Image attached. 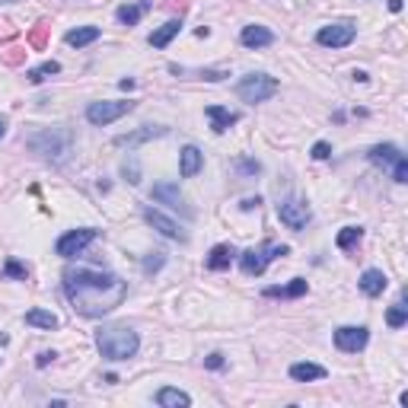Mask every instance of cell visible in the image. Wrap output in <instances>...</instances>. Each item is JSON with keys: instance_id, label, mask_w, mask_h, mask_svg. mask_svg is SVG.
Here are the masks:
<instances>
[{"instance_id": "4dcf8cb0", "label": "cell", "mask_w": 408, "mask_h": 408, "mask_svg": "<svg viewBox=\"0 0 408 408\" xmlns=\"http://www.w3.org/2000/svg\"><path fill=\"white\" fill-rule=\"evenodd\" d=\"M3 278H19V281H26V278H29V268H26V265H19L17 259H7V265H3Z\"/></svg>"}, {"instance_id": "d6986e66", "label": "cell", "mask_w": 408, "mask_h": 408, "mask_svg": "<svg viewBox=\"0 0 408 408\" xmlns=\"http://www.w3.org/2000/svg\"><path fill=\"white\" fill-rule=\"evenodd\" d=\"M179 32H182V19H169V23H163L160 29L150 32V45H153V48H166Z\"/></svg>"}, {"instance_id": "2e32d148", "label": "cell", "mask_w": 408, "mask_h": 408, "mask_svg": "<svg viewBox=\"0 0 408 408\" xmlns=\"http://www.w3.org/2000/svg\"><path fill=\"white\" fill-rule=\"evenodd\" d=\"M239 42L246 45V48H268L271 42H275V32L265 26H243V32H239Z\"/></svg>"}, {"instance_id": "7c38bea8", "label": "cell", "mask_w": 408, "mask_h": 408, "mask_svg": "<svg viewBox=\"0 0 408 408\" xmlns=\"http://www.w3.org/2000/svg\"><path fill=\"white\" fill-rule=\"evenodd\" d=\"M150 195H153V201H160V204H169L173 211H182L185 217H195V211L185 204L182 191H179V185H175V182H157Z\"/></svg>"}, {"instance_id": "d6a6232c", "label": "cell", "mask_w": 408, "mask_h": 408, "mask_svg": "<svg viewBox=\"0 0 408 408\" xmlns=\"http://www.w3.org/2000/svg\"><path fill=\"white\" fill-rule=\"evenodd\" d=\"M122 173H125V179H128L131 185H138V182H140V169H138V160H128V163L122 166Z\"/></svg>"}, {"instance_id": "ffe728a7", "label": "cell", "mask_w": 408, "mask_h": 408, "mask_svg": "<svg viewBox=\"0 0 408 408\" xmlns=\"http://www.w3.org/2000/svg\"><path fill=\"white\" fill-rule=\"evenodd\" d=\"M150 7H153L150 0H138V3H125V7H118V13H115V17H118V23H122V26H138V19L144 17V13H147Z\"/></svg>"}, {"instance_id": "3957f363", "label": "cell", "mask_w": 408, "mask_h": 408, "mask_svg": "<svg viewBox=\"0 0 408 408\" xmlns=\"http://www.w3.org/2000/svg\"><path fill=\"white\" fill-rule=\"evenodd\" d=\"M96 347L105 361H128V357L138 354L140 347V339L138 332L128 329V325H109L96 335Z\"/></svg>"}, {"instance_id": "52a82bcc", "label": "cell", "mask_w": 408, "mask_h": 408, "mask_svg": "<svg viewBox=\"0 0 408 408\" xmlns=\"http://www.w3.org/2000/svg\"><path fill=\"white\" fill-rule=\"evenodd\" d=\"M134 112V103H125V99H112V103H89L87 105V122L96 125V128H105V125L118 122L122 115Z\"/></svg>"}, {"instance_id": "8fae6325", "label": "cell", "mask_w": 408, "mask_h": 408, "mask_svg": "<svg viewBox=\"0 0 408 408\" xmlns=\"http://www.w3.org/2000/svg\"><path fill=\"white\" fill-rule=\"evenodd\" d=\"M367 341H370V332H367L364 325H341V329H335V347L345 351V354L364 351Z\"/></svg>"}, {"instance_id": "d590c367", "label": "cell", "mask_w": 408, "mask_h": 408, "mask_svg": "<svg viewBox=\"0 0 408 408\" xmlns=\"http://www.w3.org/2000/svg\"><path fill=\"white\" fill-rule=\"evenodd\" d=\"M224 354H208L204 357V367H208V370H224Z\"/></svg>"}, {"instance_id": "f546056e", "label": "cell", "mask_w": 408, "mask_h": 408, "mask_svg": "<svg viewBox=\"0 0 408 408\" xmlns=\"http://www.w3.org/2000/svg\"><path fill=\"white\" fill-rule=\"evenodd\" d=\"M166 265V252H147L144 255V275H157Z\"/></svg>"}, {"instance_id": "f1b7e54d", "label": "cell", "mask_w": 408, "mask_h": 408, "mask_svg": "<svg viewBox=\"0 0 408 408\" xmlns=\"http://www.w3.org/2000/svg\"><path fill=\"white\" fill-rule=\"evenodd\" d=\"M386 322H389V329H402L408 322V306L405 300H399V303H392L389 306V313H386Z\"/></svg>"}, {"instance_id": "4316f807", "label": "cell", "mask_w": 408, "mask_h": 408, "mask_svg": "<svg viewBox=\"0 0 408 408\" xmlns=\"http://www.w3.org/2000/svg\"><path fill=\"white\" fill-rule=\"evenodd\" d=\"M361 239H364V230H361V226H345V230H341L339 236H335V246H339V249H354L357 243H361Z\"/></svg>"}, {"instance_id": "9c48e42d", "label": "cell", "mask_w": 408, "mask_h": 408, "mask_svg": "<svg viewBox=\"0 0 408 408\" xmlns=\"http://www.w3.org/2000/svg\"><path fill=\"white\" fill-rule=\"evenodd\" d=\"M93 239H96L93 226H80V230H70V233H64L61 239H58V246H54V252H58L61 259H74V255H80V252L87 249Z\"/></svg>"}, {"instance_id": "4fadbf2b", "label": "cell", "mask_w": 408, "mask_h": 408, "mask_svg": "<svg viewBox=\"0 0 408 408\" xmlns=\"http://www.w3.org/2000/svg\"><path fill=\"white\" fill-rule=\"evenodd\" d=\"M144 220H147V224L153 226V230H160V233H163L166 239H179V243H185V239H189V236H185L182 230H179V224H175V220H169L166 214H160V211L147 208V204H144Z\"/></svg>"}, {"instance_id": "74e56055", "label": "cell", "mask_w": 408, "mask_h": 408, "mask_svg": "<svg viewBox=\"0 0 408 408\" xmlns=\"http://www.w3.org/2000/svg\"><path fill=\"white\" fill-rule=\"evenodd\" d=\"M54 357H58V354H54V351H42V354H39V361H35V364H39V367H48V364H52V361H54Z\"/></svg>"}, {"instance_id": "7a4b0ae2", "label": "cell", "mask_w": 408, "mask_h": 408, "mask_svg": "<svg viewBox=\"0 0 408 408\" xmlns=\"http://www.w3.org/2000/svg\"><path fill=\"white\" fill-rule=\"evenodd\" d=\"M26 147L32 150V153H39L42 160H48V163L61 166L64 160L70 157L74 138H70V131H64V128H45V131H35V134H29Z\"/></svg>"}, {"instance_id": "1f68e13d", "label": "cell", "mask_w": 408, "mask_h": 408, "mask_svg": "<svg viewBox=\"0 0 408 408\" xmlns=\"http://www.w3.org/2000/svg\"><path fill=\"white\" fill-rule=\"evenodd\" d=\"M45 32H48V26H45V23H39V26L32 29V35H29V45H32L35 52H39V48H45Z\"/></svg>"}, {"instance_id": "d4e9b609", "label": "cell", "mask_w": 408, "mask_h": 408, "mask_svg": "<svg viewBox=\"0 0 408 408\" xmlns=\"http://www.w3.org/2000/svg\"><path fill=\"white\" fill-rule=\"evenodd\" d=\"M290 380H297V383L325 380V367H319V364H294L290 367Z\"/></svg>"}, {"instance_id": "30bf717a", "label": "cell", "mask_w": 408, "mask_h": 408, "mask_svg": "<svg viewBox=\"0 0 408 408\" xmlns=\"http://www.w3.org/2000/svg\"><path fill=\"white\" fill-rule=\"evenodd\" d=\"M278 217L284 226H290V230H303L306 224H310V217H313V211H310V204L300 198H287L278 204Z\"/></svg>"}, {"instance_id": "9a60e30c", "label": "cell", "mask_w": 408, "mask_h": 408, "mask_svg": "<svg viewBox=\"0 0 408 408\" xmlns=\"http://www.w3.org/2000/svg\"><path fill=\"white\" fill-rule=\"evenodd\" d=\"M166 128H160V125H147V128L140 131H131V134H122V138H115V147H138V144H147V140L153 138H163Z\"/></svg>"}, {"instance_id": "8992f818", "label": "cell", "mask_w": 408, "mask_h": 408, "mask_svg": "<svg viewBox=\"0 0 408 408\" xmlns=\"http://www.w3.org/2000/svg\"><path fill=\"white\" fill-rule=\"evenodd\" d=\"M367 157H370V163H376V166H392V179H396L399 185L408 182V160L396 144H376Z\"/></svg>"}, {"instance_id": "5b68a950", "label": "cell", "mask_w": 408, "mask_h": 408, "mask_svg": "<svg viewBox=\"0 0 408 408\" xmlns=\"http://www.w3.org/2000/svg\"><path fill=\"white\" fill-rule=\"evenodd\" d=\"M278 93V80L268 77V74H246L239 83H236V96L243 103H265Z\"/></svg>"}, {"instance_id": "b9f144b4", "label": "cell", "mask_w": 408, "mask_h": 408, "mask_svg": "<svg viewBox=\"0 0 408 408\" xmlns=\"http://www.w3.org/2000/svg\"><path fill=\"white\" fill-rule=\"evenodd\" d=\"M3 134H7V122L0 118V140H3Z\"/></svg>"}, {"instance_id": "603a6c76", "label": "cell", "mask_w": 408, "mask_h": 408, "mask_svg": "<svg viewBox=\"0 0 408 408\" xmlns=\"http://www.w3.org/2000/svg\"><path fill=\"white\" fill-rule=\"evenodd\" d=\"M96 39H99V26H80V29H70V32L64 35V42H67L70 48H87Z\"/></svg>"}, {"instance_id": "f35d334b", "label": "cell", "mask_w": 408, "mask_h": 408, "mask_svg": "<svg viewBox=\"0 0 408 408\" xmlns=\"http://www.w3.org/2000/svg\"><path fill=\"white\" fill-rule=\"evenodd\" d=\"M259 204H261V198H246L243 204H239V208H243V211H255Z\"/></svg>"}, {"instance_id": "6da1fadb", "label": "cell", "mask_w": 408, "mask_h": 408, "mask_svg": "<svg viewBox=\"0 0 408 408\" xmlns=\"http://www.w3.org/2000/svg\"><path fill=\"white\" fill-rule=\"evenodd\" d=\"M64 294L80 316L99 319V316H109L125 303L128 281H122L118 275H103V271L89 268H67L64 271Z\"/></svg>"}, {"instance_id": "7402d4cb", "label": "cell", "mask_w": 408, "mask_h": 408, "mask_svg": "<svg viewBox=\"0 0 408 408\" xmlns=\"http://www.w3.org/2000/svg\"><path fill=\"white\" fill-rule=\"evenodd\" d=\"M233 255H236V249L233 246H226V243H220V246H214L211 249V255H208V265L211 271H224V268H230V261H233Z\"/></svg>"}, {"instance_id": "ab89813d", "label": "cell", "mask_w": 408, "mask_h": 408, "mask_svg": "<svg viewBox=\"0 0 408 408\" xmlns=\"http://www.w3.org/2000/svg\"><path fill=\"white\" fill-rule=\"evenodd\" d=\"M10 35H17V29H10V23H0V39H10Z\"/></svg>"}, {"instance_id": "60d3db41", "label": "cell", "mask_w": 408, "mask_h": 408, "mask_svg": "<svg viewBox=\"0 0 408 408\" xmlns=\"http://www.w3.org/2000/svg\"><path fill=\"white\" fill-rule=\"evenodd\" d=\"M389 10H392V13H399V10H402V0H389Z\"/></svg>"}, {"instance_id": "44dd1931", "label": "cell", "mask_w": 408, "mask_h": 408, "mask_svg": "<svg viewBox=\"0 0 408 408\" xmlns=\"http://www.w3.org/2000/svg\"><path fill=\"white\" fill-rule=\"evenodd\" d=\"M157 405L163 408H189L191 405V396L182 389H173V386H163V389L157 392Z\"/></svg>"}, {"instance_id": "484cf974", "label": "cell", "mask_w": 408, "mask_h": 408, "mask_svg": "<svg viewBox=\"0 0 408 408\" xmlns=\"http://www.w3.org/2000/svg\"><path fill=\"white\" fill-rule=\"evenodd\" d=\"M26 322H29V325H35V329H48V332L61 325V319H58L54 313H48V310H29Z\"/></svg>"}, {"instance_id": "e575fe53", "label": "cell", "mask_w": 408, "mask_h": 408, "mask_svg": "<svg viewBox=\"0 0 408 408\" xmlns=\"http://www.w3.org/2000/svg\"><path fill=\"white\" fill-rule=\"evenodd\" d=\"M329 157H332V144H325V140L313 144V160H329Z\"/></svg>"}, {"instance_id": "836d02e7", "label": "cell", "mask_w": 408, "mask_h": 408, "mask_svg": "<svg viewBox=\"0 0 408 408\" xmlns=\"http://www.w3.org/2000/svg\"><path fill=\"white\" fill-rule=\"evenodd\" d=\"M236 169H239L243 175H259L261 173V163H259V160H239V163H236Z\"/></svg>"}, {"instance_id": "5bb4252c", "label": "cell", "mask_w": 408, "mask_h": 408, "mask_svg": "<svg viewBox=\"0 0 408 408\" xmlns=\"http://www.w3.org/2000/svg\"><path fill=\"white\" fill-rule=\"evenodd\" d=\"M201 166H204V153H201L195 144L182 147V153H179V175H182V179H191V175L201 173Z\"/></svg>"}, {"instance_id": "cb8c5ba5", "label": "cell", "mask_w": 408, "mask_h": 408, "mask_svg": "<svg viewBox=\"0 0 408 408\" xmlns=\"http://www.w3.org/2000/svg\"><path fill=\"white\" fill-rule=\"evenodd\" d=\"M303 294H306L303 278H294L284 287H265V297H281V300H297V297H303Z\"/></svg>"}, {"instance_id": "e0dca14e", "label": "cell", "mask_w": 408, "mask_h": 408, "mask_svg": "<svg viewBox=\"0 0 408 408\" xmlns=\"http://www.w3.org/2000/svg\"><path fill=\"white\" fill-rule=\"evenodd\" d=\"M211 118V128H214V134H224V131H230V125L239 122V115L230 112V109H224V105H208V112H204Z\"/></svg>"}, {"instance_id": "8d00e7d4", "label": "cell", "mask_w": 408, "mask_h": 408, "mask_svg": "<svg viewBox=\"0 0 408 408\" xmlns=\"http://www.w3.org/2000/svg\"><path fill=\"white\" fill-rule=\"evenodd\" d=\"M23 58H26V52H23V48H10V52L3 54V61H7V64H19Z\"/></svg>"}, {"instance_id": "83f0119b", "label": "cell", "mask_w": 408, "mask_h": 408, "mask_svg": "<svg viewBox=\"0 0 408 408\" xmlns=\"http://www.w3.org/2000/svg\"><path fill=\"white\" fill-rule=\"evenodd\" d=\"M54 74H61V64H58V61H45V64H39V67L29 70L26 77H29V83H42V80L54 77Z\"/></svg>"}, {"instance_id": "7bdbcfd3", "label": "cell", "mask_w": 408, "mask_h": 408, "mask_svg": "<svg viewBox=\"0 0 408 408\" xmlns=\"http://www.w3.org/2000/svg\"><path fill=\"white\" fill-rule=\"evenodd\" d=\"M0 3H13V0H0Z\"/></svg>"}, {"instance_id": "277c9868", "label": "cell", "mask_w": 408, "mask_h": 408, "mask_svg": "<svg viewBox=\"0 0 408 408\" xmlns=\"http://www.w3.org/2000/svg\"><path fill=\"white\" fill-rule=\"evenodd\" d=\"M287 246H275V243H261L259 249H246L243 255H239V268H243V275H249V278H259V275H265V268H268L275 259H284L287 255Z\"/></svg>"}, {"instance_id": "ac0fdd59", "label": "cell", "mask_w": 408, "mask_h": 408, "mask_svg": "<svg viewBox=\"0 0 408 408\" xmlns=\"http://www.w3.org/2000/svg\"><path fill=\"white\" fill-rule=\"evenodd\" d=\"M386 284H389V281H386V275H383L380 268H367L364 275H361V281H357V287H361L367 297H380L383 290H386Z\"/></svg>"}, {"instance_id": "ba28073f", "label": "cell", "mask_w": 408, "mask_h": 408, "mask_svg": "<svg viewBox=\"0 0 408 408\" xmlns=\"http://www.w3.org/2000/svg\"><path fill=\"white\" fill-rule=\"evenodd\" d=\"M354 39H357V26L347 23V19L329 23V26H322L319 32H316V42H319L322 48H347Z\"/></svg>"}]
</instances>
